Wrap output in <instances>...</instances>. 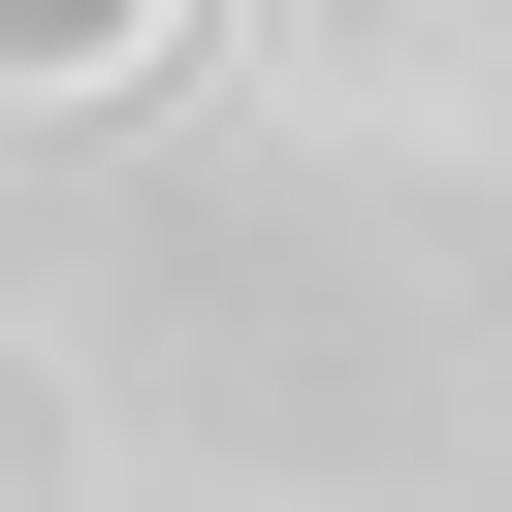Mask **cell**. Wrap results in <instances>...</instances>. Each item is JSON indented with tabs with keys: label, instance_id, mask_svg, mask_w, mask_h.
Instances as JSON below:
<instances>
[{
	"label": "cell",
	"instance_id": "1",
	"mask_svg": "<svg viewBox=\"0 0 512 512\" xmlns=\"http://www.w3.org/2000/svg\"><path fill=\"white\" fill-rule=\"evenodd\" d=\"M0 64H32V32H0Z\"/></svg>",
	"mask_w": 512,
	"mask_h": 512
}]
</instances>
